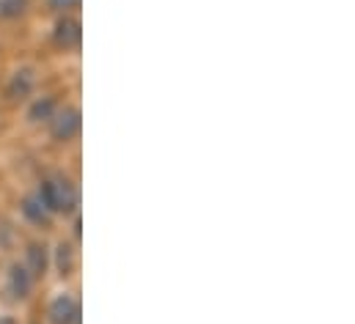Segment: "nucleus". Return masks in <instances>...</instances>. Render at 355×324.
<instances>
[{
	"label": "nucleus",
	"mask_w": 355,
	"mask_h": 324,
	"mask_svg": "<svg viewBox=\"0 0 355 324\" xmlns=\"http://www.w3.org/2000/svg\"><path fill=\"white\" fill-rule=\"evenodd\" d=\"M31 258H33V269H36V272H44V253L39 255V247L31 250Z\"/></svg>",
	"instance_id": "6"
},
{
	"label": "nucleus",
	"mask_w": 355,
	"mask_h": 324,
	"mask_svg": "<svg viewBox=\"0 0 355 324\" xmlns=\"http://www.w3.org/2000/svg\"><path fill=\"white\" fill-rule=\"evenodd\" d=\"M50 110H53V102L47 99L44 105H36V110H33V116H50Z\"/></svg>",
	"instance_id": "7"
},
{
	"label": "nucleus",
	"mask_w": 355,
	"mask_h": 324,
	"mask_svg": "<svg viewBox=\"0 0 355 324\" xmlns=\"http://www.w3.org/2000/svg\"><path fill=\"white\" fill-rule=\"evenodd\" d=\"M78 39H80L78 22H72V19H64V22L58 25V42H64V44H78Z\"/></svg>",
	"instance_id": "4"
},
{
	"label": "nucleus",
	"mask_w": 355,
	"mask_h": 324,
	"mask_svg": "<svg viewBox=\"0 0 355 324\" xmlns=\"http://www.w3.org/2000/svg\"><path fill=\"white\" fill-rule=\"evenodd\" d=\"M78 316V308L69 297H61L55 305H53V322L55 324H72V319Z\"/></svg>",
	"instance_id": "2"
},
{
	"label": "nucleus",
	"mask_w": 355,
	"mask_h": 324,
	"mask_svg": "<svg viewBox=\"0 0 355 324\" xmlns=\"http://www.w3.org/2000/svg\"><path fill=\"white\" fill-rule=\"evenodd\" d=\"M44 201L53 209H69L75 204V190L69 187V181H53L44 187Z\"/></svg>",
	"instance_id": "1"
},
{
	"label": "nucleus",
	"mask_w": 355,
	"mask_h": 324,
	"mask_svg": "<svg viewBox=\"0 0 355 324\" xmlns=\"http://www.w3.org/2000/svg\"><path fill=\"white\" fill-rule=\"evenodd\" d=\"M78 124H80V121H78V113H75V110H67L64 116L55 118V135H58V138H69V135L78 132Z\"/></svg>",
	"instance_id": "3"
},
{
	"label": "nucleus",
	"mask_w": 355,
	"mask_h": 324,
	"mask_svg": "<svg viewBox=\"0 0 355 324\" xmlns=\"http://www.w3.org/2000/svg\"><path fill=\"white\" fill-rule=\"evenodd\" d=\"M0 324H14V322H8V319H0Z\"/></svg>",
	"instance_id": "9"
},
{
	"label": "nucleus",
	"mask_w": 355,
	"mask_h": 324,
	"mask_svg": "<svg viewBox=\"0 0 355 324\" xmlns=\"http://www.w3.org/2000/svg\"><path fill=\"white\" fill-rule=\"evenodd\" d=\"M22 6H25V0H0L3 14H17V11H22Z\"/></svg>",
	"instance_id": "5"
},
{
	"label": "nucleus",
	"mask_w": 355,
	"mask_h": 324,
	"mask_svg": "<svg viewBox=\"0 0 355 324\" xmlns=\"http://www.w3.org/2000/svg\"><path fill=\"white\" fill-rule=\"evenodd\" d=\"M78 0H53V6L55 8H69V6H75Z\"/></svg>",
	"instance_id": "8"
}]
</instances>
